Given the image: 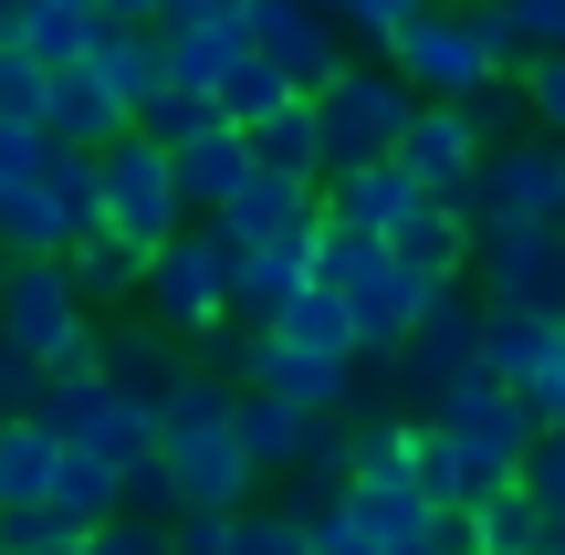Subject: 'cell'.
Segmentation results:
<instances>
[{
	"instance_id": "6da1fadb",
	"label": "cell",
	"mask_w": 565,
	"mask_h": 555,
	"mask_svg": "<svg viewBox=\"0 0 565 555\" xmlns=\"http://www.w3.org/2000/svg\"><path fill=\"white\" fill-rule=\"evenodd\" d=\"M231 263H242V242H231L210 210H200V221H179L158 252H147V273H137L147 325L179 335V346H189V335H210V325L231 314Z\"/></svg>"
},
{
	"instance_id": "7a4b0ae2",
	"label": "cell",
	"mask_w": 565,
	"mask_h": 555,
	"mask_svg": "<svg viewBox=\"0 0 565 555\" xmlns=\"http://www.w3.org/2000/svg\"><path fill=\"white\" fill-rule=\"evenodd\" d=\"M450 210L471 221V242L482 231H534V221H555L565 210V137H482V158H471V179L461 189H440Z\"/></svg>"
},
{
	"instance_id": "3957f363",
	"label": "cell",
	"mask_w": 565,
	"mask_h": 555,
	"mask_svg": "<svg viewBox=\"0 0 565 555\" xmlns=\"http://www.w3.org/2000/svg\"><path fill=\"white\" fill-rule=\"evenodd\" d=\"M303 105H315L324 179H335V168H356V158H387V147H398V116H408L419 95L398 84V63H387V53H377V63H356V53H345V63H335V74H324Z\"/></svg>"
},
{
	"instance_id": "277c9868",
	"label": "cell",
	"mask_w": 565,
	"mask_h": 555,
	"mask_svg": "<svg viewBox=\"0 0 565 555\" xmlns=\"http://www.w3.org/2000/svg\"><path fill=\"white\" fill-rule=\"evenodd\" d=\"M179 179H168V147L137 137V126H116V137L95 147V231H116L126 252H158L168 231H179Z\"/></svg>"
},
{
	"instance_id": "5b68a950",
	"label": "cell",
	"mask_w": 565,
	"mask_h": 555,
	"mask_svg": "<svg viewBox=\"0 0 565 555\" xmlns=\"http://www.w3.org/2000/svg\"><path fill=\"white\" fill-rule=\"evenodd\" d=\"M429 419H440V440L471 461V482H513V472H524V451H534V409L492 367H461L440 398H429Z\"/></svg>"
},
{
	"instance_id": "8992f818",
	"label": "cell",
	"mask_w": 565,
	"mask_h": 555,
	"mask_svg": "<svg viewBox=\"0 0 565 555\" xmlns=\"http://www.w3.org/2000/svg\"><path fill=\"white\" fill-rule=\"evenodd\" d=\"M471 335H482V293H471V273H450V284H429V293H419L408 335H398V346L377 356V367H387V388L429 409V398H440L450 377L471 367Z\"/></svg>"
},
{
	"instance_id": "52a82bcc",
	"label": "cell",
	"mask_w": 565,
	"mask_h": 555,
	"mask_svg": "<svg viewBox=\"0 0 565 555\" xmlns=\"http://www.w3.org/2000/svg\"><path fill=\"white\" fill-rule=\"evenodd\" d=\"M0 335H11L32 367H63V356L95 346V325H84V293H74V273H63V252H53V263H11V273H0Z\"/></svg>"
},
{
	"instance_id": "ba28073f",
	"label": "cell",
	"mask_w": 565,
	"mask_h": 555,
	"mask_svg": "<svg viewBox=\"0 0 565 555\" xmlns=\"http://www.w3.org/2000/svg\"><path fill=\"white\" fill-rule=\"evenodd\" d=\"M387 63H398V84L408 95H482L492 74H503V63L482 53V32H471L461 11H440V0H419V11L398 21V32L377 42Z\"/></svg>"
},
{
	"instance_id": "9c48e42d",
	"label": "cell",
	"mask_w": 565,
	"mask_h": 555,
	"mask_svg": "<svg viewBox=\"0 0 565 555\" xmlns=\"http://www.w3.org/2000/svg\"><path fill=\"white\" fill-rule=\"evenodd\" d=\"M158 472H168V514H189V503H210V514H242V503L263 493V472L242 461L231 419H200V430H158Z\"/></svg>"
},
{
	"instance_id": "30bf717a",
	"label": "cell",
	"mask_w": 565,
	"mask_h": 555,
	"mask_svg": "<svg viewBox=\"0 0 565 555\" xmlns=\"http://www.w3.org/2000/svg\"><path fill=\"white\" fill-rule=\"evenodd\" d=\"M471 293H482V305L565 314V242H555V221H534V231H482V242H471Z\"/></svg>"
},
{
	"instance_id": "8fae6325",
	"label": "cell",
	"mask_w": 565,
	"mask_h": 555,
	"mask_svg": "<svg viewBox=\"0 0 565 555\" xmlns=\"http://www.w3.org/2000/svg\"><path fill=\"white\" fill-rule=\"evenodd\" d=\"M242 42L273 63L294 95H315L324 74L345 63V42H335V21L315 11V0H242Z\"/></svg>"
},
{
	"instance_id": "7c38bea8",
	"label": "cell",
	"mask_w": 565,
	"mask_h": 555,
	"mask_svg": "<svg viewBox=\"0 0 565 555\" xmlns=\"http://www.w3.org/2000/svg\"><path fill=\"white\" fill-rule=\"evenodd\" d=\"M387 158H398L419 189H461L471 158H482V116H471L461 95H419L398 116V147H387Z\"/></svg>"
},
{
	"instance_id": "4fadbf2b",
	"label": "cell",
	"mask_w": 565,
	"mask_h": 555,
	"mask_svg": "<svg viewBox=\"0 0 565 555\" xmlns=\"http://www.w3.org/2000/svg\"><path fill=\"white\" fill-rule=\"evenodd\" d=\"M315 210H324V179H294V168H263V158H252L242 189H231L210 221L252 252V242H303V231H315Z\"/></svg>"
},
{
	"instance_id": "5bb4252c",
	"label": "cell",
	"mask_w": 565,
	"mask_h": 555,
	"mask_svg": "<svg viewBox=\"0 0 565 555\" xmlns=\"http://www.w3.org/2000/svg\"><path fill=\"white\" fill-rule=\"evenodd\" d=\"M419 273L408 263H387V242H366L356 263H345V284H335V305H345V325H356V356H387L408 335V314H419Z\"/></svg>"
},
{
	"instance_id": "9a60e30c",
	"label": "cell",
	"mask_w": 565,
	"mask_h": 555,
	"mask_svg": "<svg viewBox=\"0 0 565 555\" xmlns=\"http://www.w3.org/2000/svg\"><path fill=\"white\" fill-rule=\"evenodd\" d=\"M95 377L126 398V409L158 419V409H168V388L189 377V346H179V335H158V325L137 314V325H105V335H95Z\"/></svg>"
},
{
	"instance_id": "2e32d148",
	"label": "cell",
	"mask_w": 565,
	"mask_h": 555,
	"mask_svg": "<svg viewBox=\"0 0 565 555\" xmlns=\"http://www.w3.org/2000/svg\"><path fill=\"white\" fill-rule=\"evenodd\" d=\"M377 242H387V263H408L419 284H450V273H471V221L440 200V189H419V200H408L398 221L377 231Z\"/></svg>"
},
{
	"instance_id": "e0dca14e",
	"label": "cell",
	"mask_w": 565,
	"mask_h": 555,
	"mask_svg": "<svg viewBox=\"0 0 565 555\" xmlns=\"http://www.w3.org/2000/svg\"><path fill=\"white\" fill-rule=\"evenodd\" d=\"M252 388L294 398V409H345V377H356V356H315V346H282V335L252 325V356H242Z\"/></svg>"
},
{
	"instance_id": "ac0fdd59",
	"label": "cell",
	"mask_w": 565,
	"mask_h": 555,
	"mask_svg": "<svg viewBox=\"0 0 565 555\" xmlns=\"http://www.w3.org/2000/svg\"><path fill=\"white\" fill-rule=\"evenodd\" d=\"M242 168H252V137H242V126H200V137L168 147V179H179V210H189V221L221 210L231 189H242Z\"/></svg>"
},
{
	"instance_id": "d6986e66",
	"label": "cell",
	"mask_w": 565,
	"mask_h": 555,
	"mask_svg": "<svg viewBox=\"0 0 565 555\" xmlns=\"http://www.w3.org/2000/svg\"><path fill=\"white\" fill-rule=\"evenodd\" d=\"M32 126H42L53 147H105V137L126 126V105L95 84V63H63V74L42 84V116H32Z\"/></svg>"
},
{
	"instance_id": "ffe728a7",
	"label": "cell",
	"mask_w": 565,
	"mask_h": 555,
	"mask_svg": "<svg viewBox=\"0 0 565 555\" xmlns=\"http://www.w3.org/2000/svg\"><path fill=\"white\" fill-rule=\"evenodd\" d=\"M84 63H95V84H105V95L126 105V116H137V105H147V95L168 84L158 21H105V32H95V53H84Z\"/></svg>"
},
{
	"instance_id": "44dd1931",
	"label": "cell",
	"mask_w": 565,
	"mask_h": 555,
	"mask_svg": "<svg viewBox=\"0 0 565 555\" xmlns=\"http://www.w3.org/2000/svg\"><path fill=\"white\" fill-rule=\"evenodd\" d=\"M408 200H419V179H408L398 158H356V168H335V179H324V210H335V221H356V231H387Z\"/></svg>"
},
{
	"instance_id": "7402d4cb",
	"label": "cell",
	"mask_w": 565,
	"mask_h": 555,
	"mask_svg": "<svg viewBox=\"0 0 565 555\" xmlns=\"http://www.w3.org/2000/svg\"><path fill=\"white\" fill-rule=\"evenodd\" d=\"M231 440H242V461H252V472H282V461H294V440H303V409H294V398H273V388H252V377H242V388H231Z\"/></svg>"
},
{
	"instance_id": "603a6c76",
	"label": "cell",
	"mask_w": 565,
	"mask_h": 555,
	"mask_svg": "<svg viewBox=\"0 0 565 555\" xmlns=\"http://www.w3.org/2000/svg\"><path fill=\"white\" fill-rule=\"evenodd\" d=\"M74 231H84V221H74V210H63L42 179L0 189V252H11V263H53V252L74 242Z\"/></svg>"
},
{
	"instance_id": "cb8c5ba5",
	"label": "cell",
	"mask_w": 565,
	"mask_h": 555,
	"mask_svg": "<svg viewBox=\"0 0 565 555\" xmlns=\"http://www.w3.org/2000/svg\"><path fill=\"white\" fill-rule=\"evenodd\" d=\"M545 335H555V314H534V305H482L471 367H492L503 388H524V377H534V356H545Z\"/></svg>"
},
{
	"instance_id": "d4e9b609",
	"label": "cell",
	"mask_w": 565,
	"mask_h": 555,
	"mask_svg": "<svg viewBox=\"0 0 565 555\" xmlns=\"http://www.w3.org/2000/svg\"><path fill=\"white\" fill-rule=\"evenodd\" d=\"M345 514H356V535L377 545V555H419V535H429V503L408 493V482H345Z\"/></svg>"
},
{
	"instance_id": "484cf974",
	"label": "cell",
	"mask_w": 565,
	"mask_h": 555,
	"mask_svg": "<svg viewBox=\"0 0 565 555\" xmlns=\"http://www.w3.org/2000/svg\"><path fill=\"white\" fill-rule=\"evenodd\" d=\"M42 503H53L63 524H95V514H116V461H105V451H84V440H53Z\"/></svg>"
},
{
	"instance_id": "4316f807",
	"label": "cell",
	"mask_w": 565,
	"mask_h": 555,
	"mask_svg": "<svg viewBox=\"0 0 565 555\" xmlns=\"http://www.w3.org/2000/svg\"><path fill=\"white\" fill-rule=\"evenodd\" d=\"M95 32H105V11H95V0H32V11H21V53H32L42 74L84 63V53H95Z\"/></svg>"
},
{
	"instance_id": "83f0119b",
	"label": "cell",
	"mask_w": 565,
	"mask_h": 555,
	"mask_svg": "<svg viewBox=\"0 0 565 555\" xmlns=\"http://www.w3.org/2000/svg\"><path fill=\"white\" fill-rule=\"evenodd\" d=\"M158 53H168V84H221L242 63V21H158Z\"/></svg>"
},
{
	"instance_id": "f1b7e54d",
	"label": "cell",
	"mask_w": 565,
	"mask_h": 555,
	"mask_svg": "<svg viewBox=\"0 0 565 555\" xmlns=\"http://www.w3.org/2000/svg\"><path fill=\"white\" fill-rule=\"evenodd\" d=\"M282 482H294V503H335L345 493V409H303V440L282 461Z\"/></svg>"
},
{
	"instance_id": "f546056e",
	"label": "cell",
	"mask_w": 565,
	"mask_h": 555,
	"mask_svg": "<svg viewBox=\"0 0 565 555\" xmlns=\"http://www.w3.org/2000/svg\"><path fill=\"white\" fill-rule=\"evenodd\" d=\"M303 284V242H252L242 263H231V314L242 325H273V305Z\"/></svg>"
},
{
	"instance_id": "4dcf8cb0",
	"label": "cell",
	"mask_w": 565,
	"mask_h": 555,
	"mask_svg": "<svg viewBox=\"0 0 565 555\" xmlns=\"http://www.w3.org/2000/svg\"><path fill=\"white\" fill-rule=\"evenodd\" d=\"M263 335H282V346H315V356H356V325H345V305H335L324 284H294V293L273 305Z\"/></svg>"
},
{
	"instance_id": "1f68e13d",
	"label": "cell",
	"mask_w": 565,
	"mask_h": 555,
	"mask_svg": "<svg viewBox=\"0 0 565 555\" xmlns=\"http://www.w3.org/2000/svg\"><path fill=\"white\" fill-rule=\"evenodd\" d=\"M242 137H252V158H263V168L324 179V147H315V105H303V95H282L273 116H252V126H242Z\"/></svg>"
},
{
	"instance_id": "d6a6232c",
	"label": "cell",
	"mask_w": 565,
	"mask_h": 555,
	"mask_svg": "<svg viewBox=\"0 0 565 555\" xmlns=\"http://www.w3.org/2000/svg\"><path fill=\"white\" fill-rule=\"evenodd\" d=\"M408 493L429 514H461V493H471V461L440 440V419H408Z\"/></svg>"
},
{
	"instance_id": "836d02e7",
	"label": "cell",
	"mask_w": 565,
	"mask_h": 555,
	"mask_svg": "<svg viewBox=\"0 0 565 555\" xmlns=\"http://www.w3.org/2000/svg\"><path fill=\"white\" fill-rule=\"evenodd\" d=\"M63 273H74V293L126 305V293H137V273H147V252H126L116 231H74V242H63Z\"/></svg>"
},
{
	"instance_id": "e575fe53",
	"label": "cell",
	"mask_w": 565,
	"mask_h": 555,
	"mask_svg": "<svg viewBox=\"0 0 565 555\" xmlns=\"http://www.w3.org/2000/svg\"><path fill=\"white\" fill-rule=\"evenodd\" d=\"M42 472H53V430L32 409L0 419V503H42Z\"/></svg>"
},
{
	"instance_id": "d590c367",
	"label": "cell",
	"mask_w": 565,
	"mask_h": 555,
	"mask_svg": "<svg viewBox=\"0 0 565 555\" xmlns=\"http://www.w3.org/2000/svg\"><path fill=\"white\" fill-rule=\"evenodd\" d=\"M282 95H294V84H282L273 74V63L263 53H252V42H242V63H231V74L221 84H210V105H221V126H252V116H273V105Z\"/></svg>"
},
{
	"instance_id": "8d00e7d4",
	"label": "cell",
	"mask_w": 565,
	"mask_h": 555,
	"mask_svg": "<svg viewBox=\"0 0 565 555\" xmlns=\"http://www.w3.org/2000/svg\"><path fill=\"white\" fill-rule=\"evenodd\" d=\"M126 126H137V137H158V147H179V137H200V126H221V105H210L200 84H158Z\"/></svg>"
},
{
	"instance_id": "74e56055",
	"label": "cell",
	"mask_w": 565,
	"mask_h": 555,
	"mask_svg": "<svg viewBox=\"0 0 565 555\" xmlns=\"http://www.w3.org/2000/svg\"><path fill=\"white\" fill-rule=\"evenodd\" d=\"M513 74H524V116L545 126V137H565V42H545V53H524Z\"/></svg>"
},
{
	"instance_id": "f35d334b",
	"label": "cell",
	"mask_w": 565,
	"mask_h": 555,
	"mask_svg": "<svg viewBox=\"0 0 565 555\" xmlns=\"http://www.w3.org/2000/svg\"><path fill=\"white\" fill-rule=\"evenodd\" d=\"M513 482L534 493V514H545V524H565V419H555V430H534V451H524V472H513Z\"/></svg>"
},
{
	"instance_id": "ab89813d",
	"label": "cell",
	"mask_w": 565,
	"mask_h": 555,
	"mask_svg": "<svg viewBox=\"0 0 565 555\" xmlns=\"http://www.w3.org/2000/svg\"><path fill=\"white\" fill-rule=\"evenodd\" d=\"M84 555H168V524L158 514H95L84 524Z\"/></svg>"
},
{
	"instance_id": "60d3db41",
	"label": "cell",
	"mask_w": 565,
	"mask_h": 555,
	"mask_svg": "<svg viewBox=\"0 0 565 555\" xmlns=\"http://www.w3.org/2000/svg\"><path fill=\"white\" fill-rule=\"evenodd\" d=\"M242 514H210V503H189V514H168V555H242V535H231Z\"/></svg>"
},
{
	"instance_id": "b9f144b4",
	"label": "cell",
	"mask_w": 565,
	"mask_h": 555,
	"mask_svg": "<svg viewBox=\"0 0 565 555\" xmlns=\"http://www.w3.org/2000/svg\"><path fill=\"white\" fill-rule=\"evenodd\" d=\"M315 11L335 21V32H356V42H387L408 11H419V0H315Z\"/></svg>"
},
{
	"instance_id": "7bdbcfd3",
	"label": "cell",
	"mask_w": 565,
	"mask_h": 555,
	"mask_svg": "<svg viewBox=\"0 0 565 555\" xmlns=\"http://www.w3.org/2000/svg\"><path fill=\"white\" fill-rule=\"evenodd\" d=\"M42 84H53V74H42L21 42H0V116H21V126H32V116H42Z\"/></svg>"
},
{
	"instance_id": "ee69618b",
	"label": "cell",
	"mask_w": 565,
	"mask_h": 555,
	"mask_svg": "<svg viewBox=\"0 0 565 555\" xmlns=\"http://www.w3.org/2000/svg\"><path fill=\"white\" fill-rule=\"evenodd\" d=\"M303 555H377L356 535V514H345V503H303Z\"/></svg>"
},
{
	"instance_id": "f6af8a7d",
	"label": "cell",
	"mask_w": 565,
	"mask_h": 555,
	"mask_svg": "<svg viewBox=\"0 0 565 555\" xmlns=\"http://www.w3.org/2000/svg\"><path fill=\"white\" fill-rule=\"evenodd\" d=\"M42 158H53V137H42V126H21V116H0V189L42 179Z\"/></svg>"
},
{
	"instance_id": "bcb514c9",
	"label": "cell",
	"mask_w": 565,
	"mask_h": 555,
	"mask_svg": "<svg viewBox=\"0 0 565 555\" xmlns=\"http://www.w3.org/2000/svg\"><path fill=\"white\" fill-rule=\"evenodd\" d=\"M461 21H471V32H482V53L503 63V74H513V63H524V42H513V0H461Z\"/></svg>"
},
{
	"instance_id": "7dc6e473",
	"label": "cell",
	"mask_w": 565,
	"mask_h": 555,
	"mask_svg": "<svg viewBox=\"0 0 565 555\" xmlns=\"http://www.w3.org/2000/svg\"><path fill=\"white\" fill-rule=\"evenodd\" d=\"M513 42H524V53L565 42V0H513Z\"/></svg>"
},
{
	"instance_id": "c3c4849f",
	"label": "cell",
	"mask_w": 565,
	"mask_h": 555,
	"mask_svg": "<svg viewBox=\"0 0 565 555\" xmlns=\"http://www.w3.org/2000/svg\"><path fill=\"white\" fill-rule=\"evenodd\" d=\"M32 377H42V367L11 346V335H0V419H11V409H32Z\"/></svg>"
},
{
	"instance_id": "681fc988",
	"label": "cell",
	"mask_w": 565,
	"mask_h": 555,
	"mask_svg": "<svg viewBox=\"0 0 565 555\" xmlns=\"http://www.w3.org/2000/svg\"><path fill=\"white\" fill-rule=\"evenodd\" d=\"M21 555H84V524H53L42 545H21Z\"/></svg>"
},
{
	"instance_id": "f907efd6",
	"label": "cell",
	"mask_w": 565,
	"mask_h": 555,
	"mask_svg": "<svg viewBox=\"0 0 565 555\" xmlns=\"http://www.w3.org/2000/svg\"><path fill=\"white\" fill-rule=\"evenodd\" d=\"M95 11H105V21H158L168 0H95Z\"/></svg>"
},
{
	"instance_id": "816d5d0a",
	"label": "cell",
	"mask_w": 565,
	"mask_h": 555,
	"mask_svg": "<svg viewBox=\"0 0 565 555\" xmlns=\"http://www.w3.org/2000/svg\"><path fill=\"white\" fill-rule=\"evenodd\" d=\"M524 555H565V524H534V545Z\"/></svg>"
},
{
	"instance_id": "f5cc1de1",
	"label": "cell",
	"mask_w": 565,
	"mask_h": 555,
	"mask_svg": "<svg viewBox=\"0 0 565 555\" xmlns=\"http://www.w3.org/2000/svg\"><path fill=\"white\" fill-rule=\"evenodd\" d=\"M21 11H32V0H0V42H21Z\"/></svg>"
},
{
	"instance_id": "db71d44e",
	"label": "cell",
	"mask_w": 565,
	"mask_h": 555,
	"mask_svg": "<svg viewBox=\"0 0 565 555\" xmlns=\"http://www.w3.org/2000/svg\"><path fill=\"white\" fill-rule=\"evenodd\" d=\"M555 242H565V210H555Z\"/></svg>"
},
{
	"instance_id": "11a10c76",
	"label": "cell",
	"mask_w": 565,
	"mask_h": 555,
	"mask_svg": "<svg viewBox=\"0 0 565 555\" xmlns=\"http://www.w3.org/2000/svg\"><path fill=\"white\" fill-rule=\"evenodd\" d=\"M0 273H11V252H0Z\"/></svg>"
}]
</instances>
